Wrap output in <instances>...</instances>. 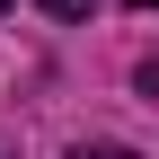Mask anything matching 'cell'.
I'll return each instance as SVG.
<instances>
[{
  "label": "cell",
  "mask_w": 159,
  "mask_h": 159,
  "mask_svg": "<svg viewBox=\"0 0 159 159\" xmlns=\"http://www.w3.org/2000/svg\"><path fill=\"white\" fill-rule=\"evenodd\" d=\"M71 159H133V150H115V142H89V150H71Z\"/></svg>",
  "instance_id": "2"
},
{
  "label": "cell",
  "mask_w": 159,
  "mask_h": 159,
  "mask_svg": "<svg viewBox=\"0 0 159 159\" xmlns=\"http://www.w3.org/2000/svg\"><path fill=\"white\" fill-rule=\"evenodd\" d=\"M133 9H159V0H133Z\"/></svg>",
  "instance_id": "3"
},
{
  "label": "cell",
  "mask_w": 159,
  "mask_h": 159,
  "mask_svg": "<svg viewBox=\"0 0 159 159\" xmlns=\"http://www.w3.org/2000/svg\"><path fill=\"white\" fill-rule=\"evenodd\" d=\"M53 18H97V0H44Z\"/></svg>",
  "instance_id": "1"
},
{
  "label": "cell",
  "mask_w": 159,
  "mask_h": 159,
  "mask_svg": "<svg viewBox=\"0 0 159 159\" xmlns=\"http://www.w3.org/2000/svg\"><path fill=\"white\" fill-rule=\"evenodd\" d=\"M0 9H9V0H0Z\"/></svg>",
  "instance_id": "4"
}]
</instances>
